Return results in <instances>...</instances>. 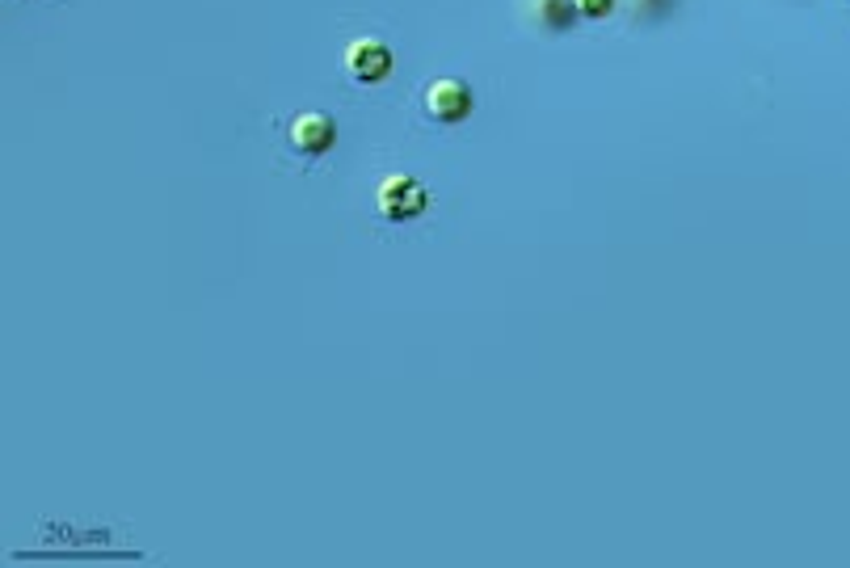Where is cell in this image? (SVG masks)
Listing matches in <instances>:
<instances>
[{"label":"cell","mask_w":850,"mask_h":568,"mask_svg":"<svg viewBox=\"0 0 850 568\" xmlns=\"http://www.w3.org/2000/svg\"><path fill=\"white\" fill-rule=\"evenodd\" d=\"M375 202H379V215L388 219V223H409V219H421L425 215V207H430V190H425L417 177L396 173V177H388L379 186Z\"/></svg>","instance_id":"obj_1"},{"label":"cell","mask_w":850,"mask_h":568,"mask_svg":"<svg viewBox=\"0 0 850 568\" xmlns=\"http://www.w3.org/2000/svg\"><path fill=\"white\" fill-rule=\"evenodd\" d=\"M472 89L463 85L459 76H442V80H434L430 89H425V114L434 118V123H447V127H455V123H463V118L472 114Z\"/></svg>","instance_id":"obj_2"},{"label":"cell","mask_w":850,"mask_h":568,"mask_svg":"<svg viewBox=\"0 0 850 568\" xmlns=\"http://www.w3.org/2000/svg\"><path fill=\"white\" fill-rule=\"evenodd\" d=\"M392 51L379 38H358V43L346 51V72L358 80V85H383L392 76Z\"/></svg>","instance_id":"obj_3"},{"label":"cell","mask_w":850,"mask_h":568,"mask_svg":"<svg viewBox=\"0 0 850 568\" xmlns=\"http://www.w3.org/2000/svg\"><path fill=\"white\" fill-rule=\"evenodd\" d=\"M287 139H291V148L299 156H325L337 144V123H333L325 110H303L295 123H291Z\"/></svg>","instance_id":"obj_4"},{"label":"cell","mask_w":850,"mask_h":568,"mask_svg":"<svg viewBox=\"0 0 850 568\" xmlns=\"http://www.w3.org/2000/svg\"><path fill=\"white\" fill-rule=\"evenodd\" d=\"M577 0H539V22L548 30H569L577 22Z\"/></svg>","instance_id":"obj_5"},{"label":"cell","mask_w":850,"mask_h":568,"mask_svg":"<svg viewBox=\"0 0 850 568\" xmlns=\"http://www.w3.org/2000/svg\"><path fill=\"white\" fill-rule=\"evenodd\" d=\"M577 9L585 13V17H606L615 9V0H577Z\"/></svg>","instance_id":"obj_6"}]
</instances>
